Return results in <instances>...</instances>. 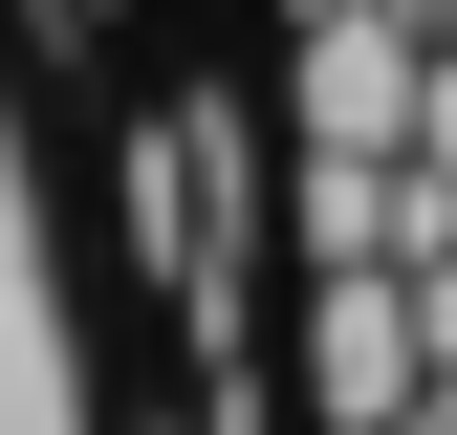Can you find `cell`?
I'll list each match as a JSON object with an SVG mask.
<instances>
[{
	"instance_id": "3957f363",
	"label": "cell",
	"mask_w": 457,
	"mask_h": 435,
	"mask_svg": "<svg viewBox=\"0 0 457 435\" xmlns=\"http://www.w3.org/2000/svg\"><path fill=\"white\" fill-rule=\"evenodd\" d=\"M436 283H457V261H436Z\"/></svg>"
},
{
	"instance_id": "7a4b0ae2",
	"label": "cell",
	"mask_w": 457,
	"mask_h": 435,
	"mask_svg": "<svg viewBox=\"0 0 457 435\" xmlns=\"http://www.w3.org/2000/svg\"><path fill=\"white\" fill-rule=\"evenodd\" d=\"M414 22H436V44H457V0H414Z\"/></svg>"
},
{
	"instance_id": "6da1fadb",
	"label": "cell",
	"mask_w": 457,
	"mask_h": 435,
	"mask_svg": "<svg viewBox=\"0 0 457 435\" xmlns=\"http://www.w3.org/2000/svg\"><path fill=\"white\" fill-rule=\"evenodd\" d=\"M414 435H457V349H436V392H414Z\"/></svg>"
}]
</instances>
